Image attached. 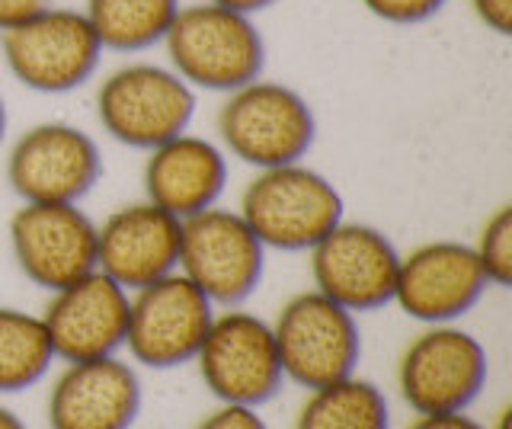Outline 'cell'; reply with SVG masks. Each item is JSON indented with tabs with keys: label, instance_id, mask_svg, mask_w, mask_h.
Instances as JSON below:
<instances>
[{
	"label": "cell",
	"instance_id": "cell-1",
	"mask_svg": "<svg viewBox=\"0 0 512 429\" xmlns=\"http://www.w3.org/2000/svg\"><path fill=\"white\" fill-rule=\"evenodd\" d=\"M160 45L167 65L196 93L208 90L224 97L263 77L266 68V42L253 17L208 0L180 4Z\"/></svg>",
	"mask_w": 512,
	"mask_h": 429
},
{
	"label": "cell",
	"instance_id": "cell-2",
	"mask_svg": "<svg viewBox=\"0 0 512 429\" xmlns=\"http://www.w3.org/2000/svg\"><path fill=\"white\" fill-rule=\"evenodd\" d=\"M215 129L221 151L256 170L298 164L317 138L311 103L282 81H256L224 93Z\"/></svg>",
	"mask_w": 512,
	"mask_h": 429
},
{
	"label": "cell",
	"instance_id": "cell-3",
	"mask_svg": "<svg viewBox=\"0 0 512 429\" xmlns=\"http://www.w3.org/2000/svg\"><path fill=\"white\" fill-rule=\"evenodd\" d=\"M237 212L266 250L301 253L343 221V196L324 173L298 161L256 170Z\"/></svg>",
	"mask_w": 512,
	"mask_h": 429
},
{
	"label": "cell",
	"instance_id": "cell-4",
	"mask_svg": "<svg viewBox=\"0 0 512 429\" xmlns=\"http://www.w3.org/2000/svg\"><path fill=\"white\" fill-rule=\"evenodd\" d=\"M196 116V90L170 65L128 61L96 87V119L125 148L151 151L189 129Z\"/></svg>",
	"mask_w": 512,
	"mask_h": 429
},
{
	"label": "cell",
	"instance_id": "cell-5",
	"mask_svg": "<svg viewBox=\"0 0 512 429\" xmlns=\"http://www.w3.org/2000/svg\"><path fill=\"white\" fill-rule=\"evenodd\" d=\"M0 55L26 90L55 97L93 81L103 61V45L84 10L48 4L0 33Z\"/></svg>",
	"mask_w": 512,
	"mask_h": 429
},
{
	"label": "cell",
	"instance_id": "cell-6",
	"mask_svg": "<svg viewBox=\"0 0 512 429\" xmlns=\"http://www.w3.org/2000/svg\"><path fill=\"white\" fill-rule=\"evenodd\" d=\"M282 375L301 388H324L356 375L362 359V333L356 314L317 289L298 292L272 321Z\"/></svg>",
	"mask_w": 512,
	"mask_h": 429
},
{
	"label": "cell",
	"instance_id": "cell-7",
	"mask_svg": "<svg viewBox=\"0 0 512 429\" xmlns=\"http://www.w3.org/2000/svg\"><path fill=\"white\" fill-rule=\"evenodd\" d=\"M484 385L487 349L455 324H426L397 359V388L416 417L468 410Z\"/></svg>",
	"mask_w": 512,
	"mask_h": 429
},
{
	"label": "cell",
	"instance_id": "cell-8",
	"mask_svg": "<svg viewBox=\"0 0 512 429\" xmlns=\"http://www.w3.org/2000/svg\"><path fill=\"white\" fill-rule=\"evenodd\" d=\"M176 269L212 301V305L237 308L263 282L266 247L240 212L212 205L192 218H183L180 263Z\"/></svg>",
	"mask_w": 512,
	"mask_h": 429
},
{
	"label": "cell",
	"instance_id": "cell-9",
	"mask_svg": "<svg viewBox=\"0 0 512 429\" xmlns=\"http://www.w3.org/2000/svg\"><path fill=\"white\" fill-rule=\"evenodd\" d=\"M192 362L221 404L260 407L279 394L285 381L272 324L237 308L215 314Z\"/></svg>",
	"mask_w": 512,
	"mask_h": 429
},
{
	"label": "cell",
	"instance_id": "cell-10",
	"mask_svg": "<svg viewBox=\"0 0 512 429\" xmlns=\"http://www.w3.org/2000/svg\"><path fill=\"white\" fill-rule=\"evenodd\" d=\"M103 177V154L71 122H39L7 151V183L20 202L80 205Z\"/></svg>",
	"mask_w": 512,
	"mask_h": 429
},
{
	"label": "cell",
	"instance_id": "cell-11",
	"mask_svg": "<svg viewBox=\"0 0 512 429\" xmlns=\"http://www.w3.org/2000/svg\"><path fill=\"white\" fill-rule=\"evenodd\" d=\"M215 305L180 269L144 289L128 292V330L125 346L135 362L148 369H176L196 359Z\"/></svg>",
	"mask_w": 512,
	"mask_h": 429
},
{
	"label": "cell",
	"instance_id": "cell-12",
	"mask_svg": "<svg viewBox=\"0 0 512 429\" xmlns=\"http://www.w3.org/2000/svg\"><path fill=\"white\" fill-rule=\"evenodd\" d=\"M308 253L314 289L346 311L365 314L394 301L400 253L378 228L343 218Z\"/></svg>",
	"mask_w": 512,
	"mask_h": 429
},
{
	"label": "cell",
	"instance_id": "cell-13",
	"mask_svg": "<svg viewBox=\"0 0 512 429\" xmlns=\"http://www.w3.org/2000/svg\"><path fill=\"white\" fill-rule=\"evenodd\" d=\"M7 234L20 273L45 292L96 269V225L80 205L23 202L10 215Z\"/></svg>",
	"mask_w": 512,
	"mask_h": 429
},
{
	"label": "cell",
	"instance_id": "cell-14",
	"mask_svg": "<svg viewBox=\"0 0 512 429\" xmlns=\"http://www.w3.org/2000/svg\"><path fill=\"white\" fill-rule=\"evenodd\" d=\"M474 247L461 241H429L400 253L394 301L420 324H455L487 292Z\"/></svg>",
	"mask_w": 512,
	"mask_h": 429
},
{
	"label": "cell",
	"instance_id": "cell-15",
	"mask_svg": "<svg viewBox=\"0 0 512 429\" xmlns=\"http://www.w3.org/2000/svg\"><path fill=\"white\" fill-rule=\"evenodd\" d=\"M39 317L55 359L84 362L116 356V349L125 346L128 292L100 269H93L84 279L52 292V301Z\"/></svg>",
	"mask_w": 512,
	"mask_h": 429
},
{
	"label": "cell",
	"instance_id": "cell-16",
	"mask_svg": "<svg viewBox=\"0 0 512 429\" xmlns=\"http://www.w3.org/2000/svg\"><path fill=\"white\" fill-rule=\"evenodd\" d=\"M183 221L141 199L119 205L103 225H96V269L119 282L125 292H135L176 273L180 263Z\"/></svg>",
	"mask_w": 512,
	"mask_h": 429
},
{
	"label": "cell",
	"instance_id": "cell-17",
	"mask_svg": "<svg viewBox=\"0 0 512 429\" xmlns=\"http://www.w3.org/2000/svg\"><path fill=\"white\" fill-rule=\"evenodd\" d=\"M141 410V381L116 356L68 362L48 391L52 429H132Z\"/></svg>",
	"mask_w": 512,
	"mask_h": 429
},
{
	"label": "cell",
	"instance_id": "cell-18",
	"mask_svg": "<svg viewBox=\"0 0 512 429\" xmlns=\"http://www.w3.org/2000/svg\"><path fill=\"white\" fill-rule=\"evenodd\" d=\"M144 154V199L180 221L218 205L228 186V154L189 129Z\"/></svg>",
	"mask_w": 512,
	"mask_h": 429
},
{
	"label": "cell",
	"instance_id": "cell-19",
	"mask_svg": "<svg viewBox=\"0 0 512 429\" xmlns=\"http://www.w3.org/2000/svg\"><path fill=\"white\" fill-rule=\"evenodd\" d=\"M180 0H87L84 17L103 52H148L164 42Z\"/></svg>",
	"mask_w": 512,
	"mask_h": 429
},
{
	"label": "cell",
	"instance_id": "cell-20",
	"mask_svg": "<svg viewBox=\"0 0 512 429\" xmlns=\"http://www.w3.org/2000/svg\"><path fill=\"white\" fill-rule=\"evenodd\" d=\"M295 429H391V407L375 381L349 375L308 391Z\"/></svg>",
	"mask_w": 512,
	"mask_h": 429
},
{
	"label": "cell",
	"instance_id": "cell-21",
	"mask_svg": "<svg viewBox=\"0 0 512 429\" xmlns=\"http://www.w3.org/2000/svg\"><path fill=\"white\" fill-rule=\"evenodd\" d=\"M55 349L39 314L0 308V394L26 391L48 375Z\"/></svg>",
	"mask_w": 512,
	"mask_h": 429
},
{
	"label": "cell",
	"instance_id": "cell-22",
	"mask_svg": "<svg viewBox=\"0 0 512 429\" xmlns=\"http://www.w3.org/2000/svg\"><path fill=\"white\" fill-rule=\"evenodd\" d=\"M474 257L484 269V276L496 289L512 285V205H500L477 231Z\"/></svg>",
	"mask_w": 512,
	"mask_h": 429
},
{
	"label": "cell",
	"instance_id": "cell-23",
	"mask_svg": "<svg viewBox=\"0 0 512 429\" xmlns=\"http://www.w3.org/2000/svg\"><path fill=\"white\" fill-rule=\"evenodd\" d=\"M359 4L381 23L413 26V23H426L436 17V13H442L448 0H359Z\"/></svg>",
	"mask_w": 512,
	"mask_h": 429
},
{
	"label": "cell",
	"instance_id": "cell-24",
	"mask_svg": "<svg viewBox=\"0 0 512 429\" xmlns=\"http://www.w3.org/2000/svg\"><path fill=\"white\" fill-rule=\"evenodd\" d=\"M196 429H269L256 407H240V404H221L212 410Z\"/></svg>",
	"mask_w": 512,
	"mask_h": 429
},
{
	"label": "cell",
	"instance_id": "cell-25",
	"mask_svg": "<svg viewBox=\"0 0 512 429\" xmlns=\"http://www.w3.org/2000/svg\"><path fill=\"white\" fill-rule=\"evenodd\" d=\"M474 20L496 36H512V0H468Z\"/></svg>",
	"mask_w": 512,
	"mask_h": 429
},
{
	"label": "cell",
	"instance_id": "cell-26",
	"mask_svg": "<svg viewBox=\"0 0 512 429\" xmlns=\"http://www.w3.org/2000/svg\"><path fill=\"white\" fill-rule=\"evenodd\" d=\"M407 429H487V426L468 417L464 410H458V413H423Z\"/></svg>",
	"mask_w": 512,
	"mask_h": 429
},
{
	"label": "cell",
	"instance_id": "cell-27",
	"mask_svg": "<svg viewBox=\"0 0 512 429\" xmlns=\"http://www.w3.org/2000/svg\"><path fill=\"white\" fill-rule=\"evenodd\" d=\"M48 4H52V0H0V33L16 26V23L29 20L32 13H39Z\"/></svg>",
	"mask_w": 512,
	"mask_h": 429
},
{
	"label": "cell",
	"instance_id": "cell-28",
	"mask_svg": "<svg viewBox=\"0 0 512 429\" xmlns=\"http://www.w3.org/2000/svg\"><path fill=\"white\" fill-rule=\"evenodd\" d=\"M208 4H218V7H228L234 13H244V17H256L269 7H276L279 0H208Z\"/></svg>",
	"mask_w": 512,
	"mask_h": 429
},
{
	"label": "cell",
	"instance_id": "cell-29",
	"mask_svg": "<svg viewBox=\"0 0 512 429\" xmlns=\"http://www.w3.org/2000/svg\"><path fill=\"white\" fill-rule=\"evenodd\" d=\"M0 429H26V423L10 407H0Z\"/></svg>",
	"mask_w": 512,
	"mask_h": 429
},
{
	"label": "cell",
	"instance_id": "cell-30",
	"mask_svg": "<svg viewBox=\"0 0 512 429\" xmlns=\"http://www.w3.org/2000/svg\"><path fill=\"white\" fill-rule=\"evenodd\" d=\"M4 135H7V103L4 93H0V145H4Z\"/></svg>",
	"mask_w": 512,
	"mask_h": 429
},
{
	"label": "cell",
	"instance_id": "cell-31",
	"mask_svg": "<svg viewBox=\"0 0 512 429\" xmlns=\"http://www.w3.org/2000/svg\"><path fill=\"white\" fill-rule=\"evenodd\" d=\"M509 420H512V410H500V417H496V426L493 429H509Z\"/></svg>",
	"mask_w": 512,
	"mask_h": 429
}]
</instances>
